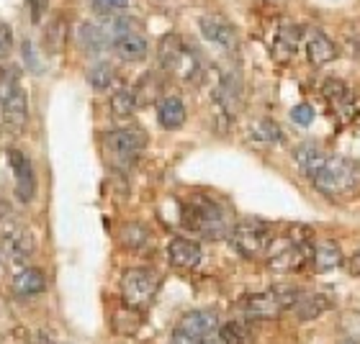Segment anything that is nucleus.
<instances>
[{"label":"nucleus","mask_w":360,"mask_h":344,"mask_svg":"<svg viewBox=\"0 0 360 344\" xmlns=\"http://www.w3.org/2000/svg\"><path fill=\"white\" fill-rule=\"evenodd\" d=\"M129 3L131 0H90V8L98 15H111V13H121L124 8H129Z\"/></svg>","instance_id":"nucleus-31"},{"label":"nucleus","mask_w":360,"mask_h":344,"mask_svg":"<svg viewBox=\"0 0 360 344\" xmlns=\"http://www.w3.org/2000/svg\"><path fill=\"white\" fill-rule=\"evenodd\" d=\"M136 108H139V100L134 88H119L111 95V113L116 119H129Z\"/></svg>","instance_id":"nucleus-23"},{"label":"nucleus","mask_w":360,"mask_h":344,"mask_svg":"<svg viewBox=\"0 0 360 344\" xmlns=\"http://www.w3.org/2000/svg\"><path fill=\"white\" fill-rule=\"evenodd\" d=\"M65 31H68V23H65V18L62 15H54L52 21L44 26V49L49 54H57L65 46Z\"/></svg>","instance_id":"nucleus-25"},{"label":"nucleus","mask_w":360,"mask_h":344,"mask_svg":"<svg viewBox=\"0 0 360 344\" xmlns=\"http://www.w3.org/2000/svg\"><path fill=\"white\" fill-rule=\"evenodd\" d=\"M111 46H113V54L124 62H139L147 57V39H144L136 29L116 34Z\"/></svg>","instance_id":"nucleus-13"},{"label":"nucleus","mask_w":360,"mask_h":344,"mask_svg":"<svg viewBox=\"0 0 360 344\" xmlns=\"http://www.w3.org/2000/svg\"><path fill=\"white\" fill-rule=\"evenodd\" d=\"M8 218H11V206L6 201H0V224H6Z\"/></svg>","instance_id":"nucleus-35"},{"label":"nucleus","mask_w":360,"mask_h":344,"mask_svg":"<svg viewBox=\"0 0 360 344\" xmlns=\"http://www.w3.org/2000/svg\"><path fill=\"white\" fill-rule=\"evenodd\" d=\"M44 11H46V0H31V18H34V23L41 21Z\"/></svg>","instance_id":"nucleus-34"},{"label":"nucleus","mask_w":360,"mask_h":344,"mask_svg":"<svg viewBox=\"0 0 360 344\" xmlns=\"http://www.w3.org/2000/svg\"><path fill=\"white\" fill-rule=\"evenodd\" d=\"M183 224L193 232L203 234V237H209V239H221V237H229V232H232L226 211L214 201H206V198H198L191 206H186Z\"/></svg>","instance_id":"nucleus-3"},{"label":"nucleus","mask_w":360,"mask_h":344,"mask_svg":"<svg viewBox=\"0 0 360 344\" xmlns=\"http://www.w3.org/2000/svg\"><path fill=\"white\" fill-rule=\"evenodd\" d=\"M291 119H293V124H299V126H309V124L314 121V108H311V105H309V103H299V105H293Z\"/></svg>","instance_id":"nucleus-32"},{"label":"nucleus","mask_w":360,"mask_h":344,"mask_svg":"<svg viewBox=\"0 0 360 344\" xmlns=\"http://www.w3.org/2000/svg\"><path fill=\"white\" fill-rule=\"evenodd\" d=\"M327 157H330V152H324L316 142H304L296 147V152H293L296 165H299V170L304 172L307 178H311V175L324 165V159Z\"/></svg>","instance_id":"nucleus-17"},{"label":"nucleus","mask_w":360,"mask_h":344,"mask_svg":"<svg viewBox=\"0 0 360 344\" xmlns=\"http://www.w3.org/2000/svg\"><path fill=\"white\" fill-rule=\"evenodd\" d=\"M8 162H11V170H13L15 198L21 203H31L34 195H37V175H34L31 159L21 150H11L8 152Z\"/></svg>","instance_id":"nucleus-11"},{"label":"nucleus","mask_w":360,"mask_h":344,"mask_svg":"<svg viewBox=\"0 0 360 344\" xmlns=\"http://www.w3.org/2000/svg\"><path fill=\"white\" fill-rule=\"evenodd\" d=\"M340 344H358V342H355V339H342Z\"/></svg>","instance_id":"nucleus-37"},{"label":"nucleus","mask_w":360,"mask_h":344,"mask_svg":"<svg viewBox=\"0 0 360 344\" xmlns=\"http://www.w3.org/2000/svg\"><path fill=\"white\" fill-rule=\"evenodd\" d=\"M103 144L108 154H111L113 165L119 167H131L142 154L147 136L139 128H113L103 136Z\"/></svg>","instance_id":"nucleus-10"},{"label":"nucleus","mask_w":360,"mask_h":344,"mask_svg":"<svg viewBox=\"0 0 360 344\" xmlns=\"http://www.w3.org/2000/svg\"><path fill=\"white\" fill-rule=\"evenodd\" d=\"M158 121L162 128H180L183 124H186V105H183V100L175 95H167L162 98L158 103Z\"/></svg>","instance_id":"nucleus-19"},{"label":"nucleus","mask_w":360,"mask_h":344,"mask_svg":"<svg viewBox=\"0 0 360 344\" xmlns=\"http://www.w3.org/2000/svg\"><path fill=\"white\" fill-rule=\"evenodd\" d=\"M219 329V319L211 311H191L175 324L170 344H211Z\"/></svg>","instance_id":"nucleus-9"},{"label":"nucleus","mask_w":360,"mask_h":344,"mask_svg":"<svg viewBox=\"0 0 360 344\" xmlns=\"http://www.w3.org/2000/svg\"><path fill=\"white\" fill-rule=\"evenodd\" d=\"M13 52V31L8 23H0V60H8Z\"/></svg>","instance_id":"nucleus-33"},{"label":"nucleus","mask_w":360,"mask_h":344,"mask_svg":"<svg viewBox=\"0 0 360 344\" xmlns=\"http://www.w3.org/2000/svg\"><path fill=\"white\" fill-rule=\"evenodd\" d=\"M270 3H283V0H270Z\"/></svg>","instance_id":"nucleus-38"},{"label":"nucleus","mask_w":360,"mask_h":344,"mask_svg":"<svg viewBox=\"0 0 360 344\" xmlns=\"http://www.w3.org/2000/svg\"><path fill=\"white\" fill-rule=\"evenodd\" d=\"M299 296V288L293 285H276L265 293H252L237 303L242 314L250 319H278L293 306V300Z\"/></svg>","instance_id":"nucleus-2"},{"label":"nucleus","mask_w":360,"mask_h":344,"mask_svg":"<svg viewBox=\"0 0 360 344\" xmlns=\"http://www.w3.org/2000/svg\"><path fill=\"white\" fill-rule=\"evenodd\" d=\"M77 41L88 52H101V49H105V41H111V34L98 23H83L77 29Z\"/></svg>","instance_id":"nucleus-22"},{"label":"nucleus","mask_w":360,"mask_h":344,"mask_svg":"<svg viewBox=\"0 0 360 344\" xmlns=\"http://www.w3.org/2000/svg\"><path fill=\"white\" fill-rule=\"evenodd\" d=\"M273 229L263 221H240V224L234 226L232 232H229V239H232L234 249L240 252L242 257H250V260H255V257H265L268 255V247L270 242H273Z\"/></svg>","instance_id":"nucleus-6"},{"label":"nucleus","mask_w":360,"mask_h":344,"mask_svg":"<svg viewBox=\"0 0 360 344\" xmlns=\"http://www.w3.org/2000/svg\"><path fill=\"white\" fill-rule=\"evenodd\" d=\"M350 272L360 277V249L353 255V260H350Z\"/></svg>","instance_id":"nucleus-36"},{"label":"nucleus","mask_w":360,"mask_h":344,"mask_svg":"<svg viewBox=\"0 0 360 344\" xmlns=\"http://www.w3.org/2000/svg\"><path fill=\"white\" fill-rule=\"evenodd\" d=\"M21 57H23V67L31 70V72H41V70H44L41 57H39V52H37V44H34L31 39H26L21 44Z\"/></svg>","instance_id":"nucleus-30"},{"label":"nucleus","mask_w":360,"mask_h":344,"mask_svg":"<svg viewBox=\"0 0 360 344\" xmlns=\"http://www.w3.org/2000/svg\"><path fill=\"white\" fill-rule=\"evenodd\" d=\"M299 46V29L293 23H283L276 34V54L281 60H291Z\"/></svg>","instance_id":"nucleus-24"},{"label":"nucleus","mask_w":360,"mask_h":344,"mask_svg":"<svg viewBox=\"0 0 360 344\" xmlns=\"http://www.w3.org/2000/svg\"><path fill=\"white\" fill-rule=\"evenodd\" d=\"M307 57L316 67H322V65L335 60V44H332L330 37L324 31L311 29L307 34Z\"/></svg>","instance_id":"nucleus-16"},{"label":"nucleus","mask_w":360,"mask_h":344,"mask_svg":"<svg viewBox=\"0 0 360 344\" xmlns=\"http://www.w3.org/2000/svg\"><path fill=\"white\" fill-rule=\"evenodd\" d=\"M147 239H150V232H147L142 224H129L121 229V242H124V247H129V249L144 247Z\"/></svg>","instance_id":"nucleus-28"},{"label":"nucleus","mask_w":360,"mask_h":344,"mask_svg":"<svg viewBox=\"0 0 360 344\" xmlns=\"http://www.w3.org/2000/svg\"><path fill=\"white\" fill-rule=\"evenodd\" d=\"M311 260H314L316 270L322 272H330V270L340 267L342 265V249H340L338 242H319L314 249H311Z\"/></svg>","instance_id":"nucleus-21"},{"label":"nucleus","mask_w":360,"mask_h":344,"mask_svg":"<svg viewBox=\"0 0 360 344\" xmlns=\"http://www.w3.org/2000/svg\"><path fill=\"white\" fill-rule=\"evenodd\" d=\"M46 288V277L41 270L37 267H18L13 275V291L23 298H31V296H39V293Z\"/></svg>","instance_id":"nucleus-18"},{"label":"nucleus","mask_w":360,"mask_h":344,"mask_svg":"<svg viewBox=\"0 0 360 344\" xmlns=\"http://www.w3.org/2000/svg\"><path fill=\"white\" fill-rule=\"evenodd\" d=\"M358 178H360V170L353 159L330 154V157L324 159V165L309 180H311L322 193L340 195V193H350V190L358 185Z\"/></svg>","instance_id":"nucleus-4"},{"label":"nucleus","mask_w":360,"mask_h":344,"mask_svg":"<svg viewBox=\"0 0 360 344\" xmlns=\"http://www.w3.org/2000/svg\"><path fill=\"white\" fill-rule=\"evenodd\" d=\"M167 260L173 267L193 270L201 262V244L193 239H186V237H175L167 247Z\"/></svg>","instance_id":"nucleus-15"},{"label":"nucleus","mask_w":360,"mask_h":344,"mask_svg":"<svg viewBox=\"0 0 360 344\" xmlns=\"http://www.w3.org/2000/svg\"><path fill=\"white\" fill-rule=\"evenodd\" d=\"M219 339L224 344H250V329L242 322H226L224 326H219Z\"/></svg>","instance_id":"nucleus-26"},{"label":"nucleus","mask_w":360,"mask_h":344,"mask_svg":"<svg viewBox=\"0 0 360 344\" xmlns=\"http://www.w3.org/2000/svg\"><path fill=\"white\" fill-rule=\"evenodd\" d=\"M88 80H90V85H93L96 90L111 88V83H113V67L108 65V62H101V65H96V67L90 70Z\"/></svg>","instance_id":"nucleus-29"},{"label":"nucleus","mask_w":360,"mask_h":344,"mask_svg":"<svg viewBox=\"0 0 360 344\" xmlns=\"http://www.w3.org/2000/svg\"><path fill=\"white\" fill-rule=\"evenodd\" d=\"M34 257V237L26 226L3 224L0 226V260L11 267H23Z\"/></svg>","instance_id":"nucleus-8"},{"label":"nucleus","mask_w":360,"mask_h":344,"mask_svg":"<svg viewBox=\"0 0 360 344\" xmlns=\"http://www.w3.org/2000/svg\"><path fill=\"white\" fill-rule=\"evenodd\" d=\"M0 116L11 131H23L29 121V95L15 67L0 70Z\"/></svg>","instance_id":"nucleus-1"},{"label":"nucleus","mask_w":360,"mask_h":344,"mask_svg":"<svg viewBox=\"0 0 360 344\" xmlns=\"http://www.w3.org/2000/svg\"><path fill=\"white\" fill-rule=\"evenodd\" d=\"M160 62L167 72H175L183 80H198L201 75V62L191 49H188L178 37H165L160 41Z\"/></svg>","instance_id":"nucleus-7"},{"label":"nucleus","mask_w":360,"mask_h":344,"mask_svg":"<svg viewBox=\"0 0 360 344\" xmlns=\"http://www.w3.org/2000/svg\"><path fill=\"white\" fill-rule=\"evenodd\" d=\"M160 288V277L155 270L150 267H131L121 277V296L124 303L134 311H144L150 306Z\"/></svg>","instance_id":"nucleus-5"},{"label":"nucleus","mask_w":360,"mask_h":344,"mask_svg":"<svg viewBox=\"0 0 360 344\" xmlns=\"http://www.w3.org/2000/svg\"><path fill=\"white\" fill-rule=\"evenodd\" d=\"M252 136H255V142H263V144H276L283 139L278 124H273V121H268V119L252 124Z\"/></svg>","instance_id":"nucleus-27"},{"label":"nucleus","mask_w":360,"mask_h":344,"mask_svg":"<svg viewBox=\"0 0 360 344\" xmlns=\"http://www.w3.org/2000/svg\"><path fill=\"white\" fill-rule=\"evenodd\" d=\"M198 29H201L203 39L211 41L219 49H234L237 46V31H234L232 23H226L224 18H217V15H203L198 21Z\"/></svg>","instance_id":"nucleus-12"},{"label":"nucleus","mask_w":360,"mask_h":344,"mask_svg":"<svg viewBox=\"0 0 360 344\" xmlns=\"http://www.w3.org/2000/svg\"><path fill=\"white\" fill-rule=\"evenodd\" d=\"M322 93L340 113H345V116H350V113H353V108H355L353 93H350V88H347L342 80H338V77H330V80L322 85Z\"/></svg>","instance_id":"nucleus-20"},{"label":"nucleus","mask_w":360,"mask_h":344,"mask_svg":"<svg viewBox=\"0 0 360 344\" xmlns=\"http://www.w3.org/2000/svg\"><path fill=\"white\" fill-rule=\"evenodd\" d=\"M332 308V300L324 296V293H307V291H299L296 300H293V306L288 308L299 322H311V319H319L324 311H330Z\"/></svg>","instance_id":"nucleus-14"}]
</instances>
